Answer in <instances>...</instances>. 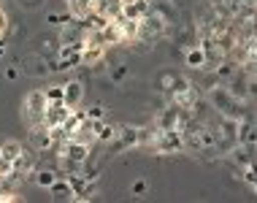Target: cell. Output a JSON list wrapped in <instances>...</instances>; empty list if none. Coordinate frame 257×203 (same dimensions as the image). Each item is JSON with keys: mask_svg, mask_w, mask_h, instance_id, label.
Returning <instances> with one entry per match:
<instances>
[{"mask_svg": "<svg viewBox=\"0 0 257 203\" xmlns=\"http://www.w3.org/2000/svg\"><path fill=\"white\" fill-rule=\"evenodd\" d=\"M208 103L219 111L222 117H233V120H244V103L235 100V97L225 89V84H214L208 89Z\"/></svg>", "mask_w": 257, "mask_h": 203, "instance_id": "1", "label": "cell"}, {"mask_svg": "<svg viewBox=\"0 0 257 203\" xmlns=\"http://www.w3.org/2000/svg\"><path fill=\"white\" fill-rule=\"evenodd\" d=\"M155 155H176V152H184V136L182 130H163L160 138L152 146Z\"/></svg>", "mask_w": 257, "mask_h": 203, "instance_id": "2", "label": "cell"}, {"mask_svg": "<svg viewBox=\"0 0 257 203\" xmlns=\"http://www.w3.org/2000/svg\"><path fill=\"white\" fill-rule=\"evenodd\" d=\"M46 92L44 89H33V92H27L25 97V117L30 120V125H38L44 122V114H46Z\"/></svg>", "mask_w": 257, "mask_h": 203, "instance_id": "3", "label": "cell"}, {"mask_svg": "<svg viewBox=\"0 0 257 203\" xmlns=\"http://www.w3.org/2000/svg\"><path fill=\"white\" fill-rule=\"evenodd\" d=\"M165 30H168V25H165L157 14L149 11L147 17L141 19V27H138V41H155V38L163 36Z\"/></svg>", "mask_w": 257, "mask_h": 203, "instance_id": "4", "label": "cell"}, {"mask_svg": "<svg viewBox=\"0 0 257 203\" xmlns=\"http://www.w3.org/2000/svg\"><path fill=\"white\" fill-rule=\"evenodd\" d=\"M60 155H65L71 163L76 165H84L87 160H89V144H81V141H76V138H68V141H62L60 146Z\"/></svg>", "mask_w": 257, "mask_h": 203, "instance_id": "5", "label": "cell"}, {"mask_svg": "<svg viewBox=\"0 0 257 203\" xmlns=\"http://www.w3.org/2000/svg\"><path fill=\"white\" fill-rule=\"evenodd\" d=\"M30 144H33V149H38V152H46V149H52V146H54L52 128H46L44 122H38V125H30Z\"/></svg>", "mask_w": 257, "mask_h": 203, "instance_id": "6", "label": "cell"}, {"mask_svg": "<svg viewBox=\"0 0 257 203\" xmlns=\"http://www.w3.org/2000/svg\"><path fill=\"white\" fill-rule=\"evenodd\" d=\"M71 111L73 109H68L62 100L60 103H49V106H46V114H44V125L46 128H60V125L71 117Z\"/></svg>", "mask_w": 257, "mask_h": 203, "instance_id": "7", "label": "cell"}, {"mask_svg": "<svg viewBox=\"0 0 257 203\" xmlns=\"http://www.w3.org/2000/svg\"><path fill=\"white\" fill-rule=\"evenodd\" d=\"M149 11L157 14L165 25H173L179 19V11H176V6H173L171 0H149Z\"/></svg>", "mask_w": 257, "mask_h": 203, "instance_id": "8", "label": "cell"}, {"mask_svg": "<svg viewBox=\"0 0 257 203\" xmlns=\"http://www.w3.org/2000/svg\"><path fill=\"white\" fill-rule=\"evenodd\" d=\"M227 157L233 160L238 168H246V165H254V144H235Z\"/></svg>", "mask_w": 257, "mask_h": 203, "instance_id": "9", "label": "cell"}, {"mask_svg": "<svg viewBox=\"0 0 257 203\" xmlns=\"http://www.w3.org/2000/svg\"><path fill=\"white\" fill-rule=\"evenodd\" d=\"M116 149H130V146H138V128L136 125H119L116 128Z\"/></svg>", "mask_w": 257, "mask_h": 203, "instance_id": "10", "label": "cell"}, {"mask_svg": "<svg viewBox=\"0 0 257 203\" xmlns=\"http://www.w3.org/2000/svg\"><path fill=\"white\" fill-rule=\"evenodd\" d=\"M149 14V0H127V3H122V14L119 17L124 19H144Z\"/></svg>", "mask_w": 257, "mask_h": 203, "instance_id": "11", "label": "cell"}, {"mask_svg": "<svg viewBox=\"0 0 257 203\" xmlns=\"http://www.w3.org/2000/svg\"><path fill=\"white\" fill-rule=\"evenodd\" d=\"M160 133H163V128L157 125V120H152L149 125L138 128V146H147V149H152V146H155V141L160 138Z\"/></svg>", "mask_w": 257, "mask_h": 203, "instance_id": "12", "label": "cell"}, {"mask_svg": "<svg viewBox=\"0 0 257 203\" xmlns=\"http://www.w3.org/2000/svg\"><path fill=\"white\" fill-rule=\"evenodd\" d=\"M33 171H36V160H33L30 152L22 149V155L14 160V173H17V179H22V176H30Z\"/></svg>", "mask_w": 257, "mask_h": 203, "instance_id": "13", "label": "cell"}, {"mask_svg": "<svg viewBox=\"0 0 257 203\" xmlns=\"http://www.w3.org/2000/svg\"><path fill=\"white\" fill-rule=\"evenodd\" d=\"M81 97H84V87H81V81H68L65 84V97H62V103H65L68 109H76L81 103Z\"/></svg>", "mask_w": 257, "mask_h": 203, "instance_id": "14", "label": "cell"}, {"mask_svg": "<svg viewBox=\"0 0 257 203\" xmlns=\"http://www.w3.org/2000/svg\"><path fill=\"white\" fill-rule=\"evenodd\" d=\"M92 128H95V138L103 144H111L116 138V125H106L103 120H92Z\"/></svg>", "mask_w": 257, "mask_h": 203, "instance_id": "15", "label": "cell"}, {"mask_svg": "<svg viewBox=\"0 0 257 203\" xmlns=\"http://www.w3.org/2000/svg\"><path fill=\"white\" fill-rule=\"evenodd\" d=\"M184 65L187 68H203L206 65V52H203V46H190L184 52Z\"/></svg>", "mask_w": 257, "mask_h": 203, "instance_id": "16", "label": "cell"}, {"mask_svg": "<svg viewBox=\"0 0 257 203\" xmlns=\"http://www.w3.org/2000/svg\"><path fill=\"white\" fill-rule=\"evenodd\" d=\"M22 149H25V146L19 144V141H3V144H0V160H9V163H14V160L22 155Z\"/></svg>", "mask_w": 257, "mask_h": 203, "instance_id": "17", "label": "cell"}, {"mask_svg": "<svg viewBox=\"0 0 257 203\" xmlns=\"http://www.w3.org/2000/svg\"><path fill=\"white\" fill-rule=\"evenodd\" d=\"M49 192H52L57 200H71V198H73V190H71V184H68V179H60V176H57V181L49 187Z\"/></svg>", "mask_w": 257, "mask_h": 203, "instance_id": "18", "label": "cell"}, {"mask_svg": "<svg viewBox=\"0 0 257 203\" xmlns=\"http://www.w3.org/2000/svg\"><path fill=\"white\" fill-rule=\"evenodd\" d=\"M100 57H103V46L89 41L87 49L81 52V65H95V62H100Z\"/></svg>", "mask_w": 257, "mask_h": 203, "instance_id": "19", "label": "cell"}, {"mask_svg": "<svg viewBox=\"0 0 257 203\" xmlns=\"http://www.w3.org/2000/svg\"><path fill=\"white\" fill-rule=\"evenodd\" d=\"M192 89V81L190 79H184V76H176L173 73V81H171V87H168V92L171 97H179V95H187Z\"/></svg>", "mask_w": 257, "mask_h": 203, "instance_id": "20", "label": "cell"}, {"mask_svg": "<svg viewBox=\"0 0 257 203\" xmlns=\"http://www.w3.org/2000/svg\"><path fill=\"white\" fill-rule=\"evenodd\" d=\"M30 176L36 179V184H38V187L49 190V187L54 184V181H57V171H33Z\"/></svg>", "mask_w": 257, "mask_h": 203, "instance_id": "21", "label": "cell"}, {"mask_svg": "<svg viewBox=\"0 0 257 203\" xmlns=\"http://www.w3.org/2000/svg\"><path fill=\"white\" fill-rule=\"evenodd\" d=\"M44 92H46V103H60L65 97V84H49Z\"/></svg>", "mask_w": 257, "mask_h": 203, "instance_id": "22", "label": "cell"}, {"mask_svg": "<svg viewBox=\"0 0 257 203\" xmlns=\"http://www.w3.org/2000/svg\"><path fill=\"white\" fill-rule=\"evenodd\" d=\"M130 192H133V198H144V195L149 192V181L147 179H136L133 184H130Z\"/></svg>", "mask_w": 257, "mask_h": 203, "instance_id": "23", "label": "cell"}, {"mask_svg": "<svg viewBox=\"0 0 257 203\" xmlns=\"http://www.w3.org/2000/svg\"><path fill=\"white\" fill-rule=\"evenodd\" d=\"M241 181H246V184H249V187H252V190H254V187H257L254 165H246V168H244V173H241Z\"/></svg>", "mask_w": 257, "mask_h": 203, "instance_id": "24", "label": "cell"}, {"mask_svg": "<svg viewBox=\"0 0 257 203\" xmlns=\"http://www.w3.org/2000/svg\"><path fill=\"white\" fill-rule=\"evenodd\" d=\"M124 79H127V68H124V65H116L114 71H111V81H114V84H122Z\"/></svg>", "mask_w": 257, "mask_h": 203, "instance_id": "25", "label": "cell"}, {"mask_svg": "<svg viewBox=\"0 0 257 203\" xmlns=\"http://www.w3.org/2000/svg\"><path fill=\"white\" fill-rule=\"evenodd\" d=\"M103 106H92V109H87V120H103Z\"/></svg>", "mask_w": 257, "mask_h": 203, "instance_id": "26", "label": "cell"}, {"mask_svg": "<svg viewBox=\"0 0 257 203\" xmlns=\"http://www.w3.org/2000/svg\"><path fill=\"white\" fill-rule=\"evenodd\" d=\"M171 81H173V73H163V76H160V89H163V92H168Z\"/></svg>", "mask_w": 257, "mask_h": 203, "instance_id": "27", "label": "cell"}, {"mask_svg": "<svg viewBox=\"0 0 257 203\" xmlns=\"http://www.w3.org/2000/svg\"><path fill=\"white\" fill-rule=\"evenodd\" d=\"M6 30H9V17H6V11L0 9V38L6 36Z\"/></svg>", "mask_w": 257, "mask_h": 203, "instance_id": "28", "label": "cell"}, {"mask_svg": "<svg viewBox=\"0 0 257 203\" xmlns=\"http://www.w3.org/2000/svg\"><path fill=\"white\" fill-rule=\"evenodd\" d=\"M84 176H87L89 181H98V176H100V171H98V168H87V171H84Z\"/></svg>", "mask_w": 257, "mask_h": 203, "instance_id": "29", "label": "cell"}, {"mask_svg": "<svg viewBox=\"0 0 257 203\" xmlns=\"http://www.w3.org/2000/svg\"><path fill=\"white\" fill-rule=\"evenodd\" d=\"M6 79H9V81H17V79H19V68H6Z\"/></svg>", "mask_w": 257, "mask_h": 203, "instance_id": "30", "label": "cell"}, {"mask_svg": "<svg viewBox=\"0 0 257 203\" xmlns=\"http://www.w3.org/2000/svg\"><path fill=\"white\" fill-rule=\"evenodd\" d=\"M46 25H54V27H60V14H46Z\"/></svg>", "mask_w": 257, "mask_h": 203, "instance_id": "31", "label": "cell"}, {"mask_svg": "<svg viewBox=\"0 0 257 203\" xmlns=\"http://www.w3.org/2000/svg\"><path fill=\"white\" fill-rule=\"evenodd\" d=\"M38 3H41V0H19V6H22V9H36Z\"/></svg>", "mask_w": 257, "mask_h": 203, "instance_id": "32", "label": "cell"}, {"mask_svg": "<svg viewBox=\"0 0 257 203\" xmlns=\"http://www.w3.org/2000/svg\"><path fill=\"white\" fill-rule=\"evenodd\" d=\"M6 52V44H3V41H0V54H3Z\"/></svg>", "mask_w": 257, "mask_h": 203, "instance_id": "33", "label": "cell"}, {"mask_svg": "<svg viewBox=\"0 0 257 203\" xmlns=\"http://www.w3.org/2000/svg\"><path fill=\"white\" fill-rule=\"evenodd\" d=\"M3 3H6V0H0V9H3Z\"/></svg>", "mask_w": 257, "mask_h": 203, "instance_id": "34", "label": "cell"}]
</instances>
